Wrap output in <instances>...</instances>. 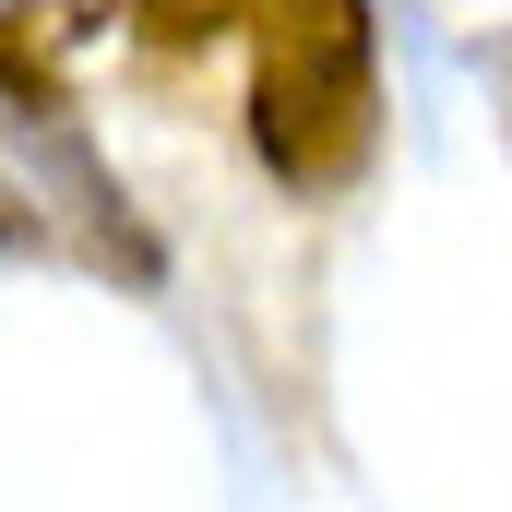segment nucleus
Here are the masks:
<instances>
[{"label":"nucleus","instance_id":"obj_2","mask_svg":"<svg viewBox=\"0 0 512 512\" xmlns=\"http://www.w3.org/2000/svg\"><path fill=\"white\" fill-rule=\"evenodd\" d=\"M72 0H24L12 24H0V96H24V108H60V48H72Z\"/></svg>","mask_w":512,"mask_h":512},{"label":"nucleus","instance_id":"obj_1","mask_svg":"<svg viewBox=\"0 0 512 512\" xmlns=\"http://www.w3.org/2000/svg\"><path fill=\"white\" fill-rule=\"evenodd\" d=\"M382 131L370 0H262L251 12V143L286 191H346Z\"/></svg>","mask_w":512,"mask_h":512},{"label":"nucleus","instance_id":"obj_3","mask_svg":"<svg viewBox=\"0 0 512 512\" xmlns=\"http://www.w3.org/2000/svg\"><path fill=\"white\" fill-rule=\"evenodd\" d=\"M262 0H131V24H143V48H167V60H191V48H215V36H239Z\"/></svg>","mask_w":512,"mask_h":512}]
</instances>
